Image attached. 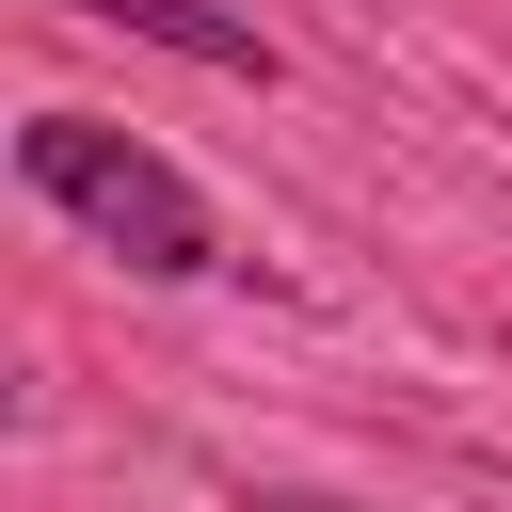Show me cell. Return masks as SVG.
I'll return each instance as SVG.
<instances>
[{
	"label": "cell",
	"instance_id": "6da1fadb",
	"mask_svg": "<svg viewBox=\"0 0 512 512\" xmlns=\"http://www.w3.org/2000/svg\"><path fill=\"white\" fill-rule=\"evenodd\" d=\"M16 176L64 208V224H96L128 272H224V240H208V192L144 144V128H96V112H32L16 128Z\"/></svg>",
	"mask_w": 512,
	"mask_h": 512
},
{
	"label": "cell",
	"instance_id": "7a4b0ae2",
	"mask_svg": "<svg viewBox=\"0 0 512 512\" xmlns=\"http://www.w3.org/2000/svg\"><path fill=\"white\" fill-rule=\"evenodd\" d=\"M80 16H112V32H144V48H176V64H224V80H272V32L224 16V0H80Z\"/></svg>",
	"mask_w": 512,
	"mask_h": 512
}]
</instances>
